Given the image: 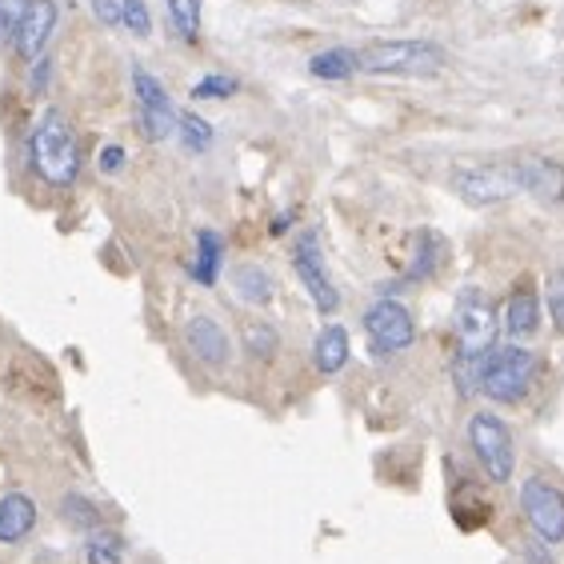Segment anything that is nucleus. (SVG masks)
I'll return each mask as SVG.
<instances>
[{
    "instance_id": "obj_1",
    "label": "nucleus",
    "mask_w": 564,
    "mask_h": 564,
    "mask_svg": "<svg viewBox=\"0 0 564 564\" xmlns=\"http://www.w3.org/2000/svg\"><path fill=\"white\" fill-rule=\"evenodd\" d=\"M29 156H33L36 177H45L53 188H68L80 173V148L68 121L56 109L41 117V124L29 136Z\"/></svg>"
},
{
    "instance_id": "obj_2",
    "label": "nucleus",
    "mask_w": 564,
    "mask_h": 564,
    "mask_svg": "<svg viewBox=\"0 0 564 564\" xmlns=\"http://www.w3.org/2000/svg\"><path fill=\"white\" fill-rule=\"evenodd\" d=\"M532 376H537V356L520 344H505V349H493L480 365V392L497 405H517V400L529 397Z\"/></svg>"
},
{
    "instance_id": "obj_3",
    "label": "nucleus",
    "mask_w": 564,
    "mask_h": 564,
    "mask_svg": "<svg viewBox=\"0 0 564 564\" xmlns=\"http://www.w3.org/2000/svg\"><path fill=\"white\" fill-rule=\"evenodd\" d=\"M361 68L376 77H436L444 53L429 41H376L361 53Z\"/></svg>"
},
{
    "instance_id": "obj_4",
    "label": "nucleus",
    "mask_w": 564,
    "mask_h": 564,
    "mask_svg": "<svg viewBox=\"0 0 564 564\" xmlns=\"http://www.w3.org/2000/svg\"><path fill=\"white\" fill-rule=\"evenodd\" d=\"M453 332H456V361H485L497 349V312L488 305L485 292H461L453 312Z\"/></svg>"
},
{
    "instance_id": "obj_5",
    "label": "nucleus",
    "mask_w": 564,
    "mask_h": 564,
    "mask_svg": "<svg viewBox=\"0 0 564 564\" xmlns=\"http://www.w3.org/2000/svg\"><path fill=\"white\" fill-rule=\"evenodd\" d=\"M468 444H473V453L480 461V468L488 473V480L505 485L512 468H517V449H512L509 424L493 417V412H476L473 421H468Z\"/></svg>"
},
{
    "instance_id": "obj_6",
    "label": "nucleus",
    "mask_w": 564,
    "mask_h": 564,
    "mask_svg": "<svg viewBox=\"0 0 564 564\" xmlns=\"http://www.w3.org/2000/svg\"><path fill=\"white\" fill-rule=\"evenodd\" d=\"M520 512L529 520V529L549 544L564 541V493L549 485L544 476H529L520 488Z\"/></svg>"
},
{
    "instance_id": "obj_7",
    "label": "nucleus",
    "mask_w": 564,
    "mask_h": 564,
    "mask_svg": "<svg viewBox=\"0 0 564 564\" xmlns=\"http://www.w3.org/2000/svg\"><path fill=\"white\" fill-rule=\"evenodd\" d=\"M456 197L468 200V204H497V200H509L512 192H520L517 177V161L512 165H468L453 173Z\"/></svg>"
},
{
    "instance_id": "obj_8",
    "label": "nucleus",
    "mask_w": 564,
    "mask_h": 564,
    "mask_svg": "<svg viewBox=\"0 0 564 564\" xmlns=\"http://www.w3.org/2000/svg\"><path fill=\"white\" fill-rule=\"evenodd\" d=\"M133 92H136V109H141V133L144 141H165V136L177 133V109L168 100L165 85L148 73V68H133Z\"/></svg>"
},
{
    "instance_id": "obj_9",
    "label": "nucleus",
    "mask_w": 564,
    "mask_h": 564,
    "mask_svg": "<svg viewBox=\"0 0 564 564\" xmlns=\"http://www.w3.org/2000/svg\"><path fill=\"white\" fill-rule=\"evenodd\" d=\"M365 329H368V344H373L376 356H392V353H405L417 336L412 329V317L405 305L397 300H376L373 309L365 312Z\"/></svg>"
},
{
    "instance_id": "obj_10",
    "label": "nucleus",
    "mask_w": 564,
    "mask_h": 564,
    "mask_svg": "<svg viewBox=\"0 0 564 564\" xmlns=\"http://www.w3.org/2000/svg\"><path fill=\"white\" fill-rule=\"evenodd\" d=\"M292 265H297V277L300 285L309 288L312 305L321 312H336L341 309V292L332 285L329 268H324V256H321V244H317V233H305L297 244V253H292Z\"/></svg>"
},
{
    "instance_id": "obj_11",
    "label": "nucleus",
    "mask_w": 564,
    "mask_h": 564,
    "mask_svg": "<svg viewBox=\"0 0 564 564\" xmlns=\"http://www.w3.org/2000/svg\"><path fill=\"white\" fill-rule=\"evenodd\" d=\"M517 177L520 192H532L544 204H561L564 200V165L553 156H520Z\"/></svg>"
},
{
    "instance_id": "obj_12",
    "label": "nucleus",
    "mask_w": 564,
    "mask_h": 564,
    "mask_svg": "<svg viewBox=\"0 0 564 564\" xmlns=\"http://www.w3.org/2000/svg\"><path fill=\"white\" fill-rule=\"evenodd\" d=\"M53 29H56V4L53 0H29L24 21H21V29H16V53H21L24 60H41Z\"/></svg>"
},
{
    "instance_id": "obj_13",
    "label": "nucleus",
    "mask_w": 564,
    "mask_h": 564,
    "mask_svg": "<svg viewBox=\"0 0 564 564\" xmlns=\"http://www.w3.org/2000/svg\"><path fill=\"white\" fill-rule=\"evenodd\" d=\"M185 341H188V349H192V356L204 361V365H212V368H224L229 365V356H233L229 332L212 321V317H192L188 329H185Z\"/></svg>"
},
{
    "instance_id": "obj_14",
    "label": "nucleus",
    "mask_w": 564,
    "mask_h": 564,
    "mask_svg": "<svg viewBox=\"0 0 564 564\" xmlns=\"http://www.w3.org/2000/svg\"><path fill=\"white\" fill-rule=\"evenodd\" d=\"M537 329H541V297H537V285L532 280H517V288L509 292V305H505V332H509L512 341H529Z\"/></svg>"
},
{
    "instance_id": "obj_15",
    "label": "nucleus",
    "mask_w": 564,
    "mask_h": 564,
    "mask_svg": "<svg viewBox=\"0 0 564 564\" xmlns=\"http://www.w3.org/2000/svg\"><path fill=\"white\" fill-rule=\"evenodd\" d=\"M36 529V505L24 493H9L0 500V541L16 544Z\"/></svg>"
},
{
    "instance_id": "obj_16",
    "label": "nucleus",
    "mask_w": 564,
    "mask_h": 564,
    "mask_svg": "<svg viewBox=\"0 0 564 564\" xmlns=\"http://www.w3.org/2000/svg\"><path fill=\"white\" fill-rule=\"evenodd\" d=\"M312 361H317V368H321L324 376L341 373V368L349 365V332H344V324H329V329L317 336Z\"/></svg>"
},
{
    "instance_id": "obj_17",
    "label": "nucleus",
    "mask_w": 564,
    "mask_h": 564,
    "mask_svg": "<svg viewBox=\"0 0 564 564\" xmlns=\"http://www.w3.org/2000/svg\"><path fill=\"white\" fill-rule=\"evenodd\" d=\"M309 73L317 80H349L353 73H361V53L353 48H324L309 60Z\"/></svg>"
},
{
    "instance_id": "obj_18",
    "label": "nucleus",
    "mask_w": 564,
    "mask_h": 564,
    "mask_svg": "<svg viewBox=\"0 0 564 564\" xmlns=\"http://www.w3.org/2000/svg\"><path fill=\"white\" fill-rule=\"evenodd\" d=\"M221 253L224 244L221 236L212 233V229H200L197 233V261H192V280L197 285H217V277H221Z\"/></svg>"
},
{
    "instance_id": "obj_19",
    "label": "nucleus",
    "mask_w": 564,
    "mask_h": 564,
    "mask_svg": "<svg viewBox=\"0 0 564 564\" xmlns=\"http://www.w3.org/2000/svg\"><path fill=\"white\" fill-rule=\"evenodd\" d=\"M233 285H236V297L248 300V305H268L273 300V280L261 265H241L233 273Z\"/></svg>"
},
{
    "instance_id": "obj_20",
    "label": "nucleus",
    "mask_w": 564,
    "mask_h": 564,
    "mask_svg": "<svg viewBox=\"0 0 564 564\" xmlns=\"http://www.w3.org/2000/svg\"><path fill=\"white\" fill-rule=\"evenodd\" d=\"M168 29L177 41L197 45L200 36V0H168Z\"/></svg>"
},
{
    "instance_id": "obj_21",
    "label": "nucleus",
    "mask_w": 564,
    "mask_h": 564,
    "mask_svg": "<svg viewBox=\"0 0 564 564\" xmlns=\"http://www.w3.org/2000/svg\"><path fill=\"white\" fill-rule=\"evenodd\" d=\"M177 133H180V144H185V153H204L212 144V124L200 121L197 112H180Z\"/></svg>"
},
{
    "instance_id": "obj_22",
    "label": "nucleus",
    "mask_w": 564,
    "mask_h": 564,
    "mask_svg": "<svg viewBox=\"0 0 564 564\" xmlns=\"http://www.w3.org/2000/svg\"><path fill=\"white\" fill-rule=\"evenodd\" d=\"M233 92H241V80L236 77H224V73H217V77H204L192 85V100H229Z\"/></svg>"
},
{
    "instance_id": "obj_23",
    "label": "nucleus",
    "mask_w": 564,
    "mask_h": 564,
    "mask_svg": "<svg viewBox=\"0 0 564 564\" xmlns=\"http://www.w3.org/2000/svg\"><path fill=\"white\" fill-rule=\"evenodd\" d=\"M60 509H65L68 524H77V529H97V524H100V512L92 509L85 497H65V505H60Z\"/></svg>"
},
{
    "instance_id": "obj_24",
    "label": "nucleus",
    "mask_w": 564,
    "mask_h": 564,
    "mask_svg": "<svg viewBox=\"0 0 564 564\" xmlns=\"http://www.w3.org/2000/svg\"><path fill=\"white\" fill-rule=\"evenodd\" d=\"M89 564H121V541L112 532H97L89 541Z\"/></svg>"
},
{
    "instance_id": "obj_25",
    "label": "nucleus",
    "mask_w": 564,
    "mask_h": 564,
    "mask_svg": "<svg viewBox=\"0 0 564 564\" xmlns=\"http://www.w3.org/2000/svg\"><path fill=\"white\" fill-rule=\"evenodd\" d=\"M24 9H29V0H0V41H16Z\"/></svg>"
},
{
    "instance_id": "obj_26",
    "label": "nucleus",
    "mask_w": 564,
    "mask_h": 564,
    "mask_svg": "<svg viewBox=\"0 0 564 564\" xmlns=\"http://www.w3.org/2000/svg\"><path fill=\"white\" fill-rule=\"evenodd\" d=\"M124 4V29L133 36H148L153 33V16H148V4L144 0H121Z\"/></svg>"
},
{
    "instance_id": "obj_27",
    "label": "nucleus",
    "mask_w": 564,
    "mask_h": 564,
    "mask_svg": "<svg viewBox=\"0 0 564 564\" xmlns=\"http://www.w3.org/2000/svg\"><path fill=\"white\" fill-rule=\"evenodd\" d=\"M244 341H248L253 356H261V361H268V356L277 353V332L268 329V324H253V329L244 332Z\"/></svg>"
},
{
    "instance_id": "obj_28",
    "label": "nucleus",
    "mask_w": 564,
    "mask_h": 564,
    "mask_svg": "<svg viewBox=\"0 0 564 564\" xmlns=\"http://www.w3.org/2000/svg\"><path fill=\"white\" fill-rule=\"evenodd\" d=\"M436 236H429V233H421V253H417V265L409 268V280H421V277H429L432 268H436Z\"/></svg>"
},
{
    "instance_id": "obj_29",
    "label": "nucleus",
    "mask_w": 564,
    "mask_h": 564,
    "mask_svg": "<svg viewBox=\"0 0 564 564\" xmlns=\"http://www.w3.org/2000/svg\"><path fill=\"white\" fill-rule=\"evenodd\" d=\"M544 300H549L553 324L556 329H564V268H556L553 277H549V292H544Z\"/></svg>"
},
{
    "instance_id": "obj_30",
    "label": "nucleus",
    "mask_w": 564,
    "mask_h": 564,
    "mask_svg": "<svg viewBox=\"0 0 564 564\" xmlns=\"http://www.w3.org/2000/svg\"><path fill=\"white\" fill-rule=\"evenodd\" d=\"M100 173H104V177H112V173H121L124 168V148L121 144H104V148H100Z\"/></svg>"
},
{
    "instance_id": "obj_31",
    "label": "nucleus",
    "mask_w": 564,
    "mask_h": 564,
    "mask_svg": "<svg viewBox=\"0 0 564 564\" xmlns=\"http://www.w3.org/2000/svg\"><path fill=\"white\" fill-rule=\"evenodd\" d=\"M92 12L100 24H124V4H117V0H92Z\"/></svg>"
},
{
    "instance_id": "obj_32",
    "label": "nucleus",
    "mask_w": 564,
    "mask_h": 564,
    "mask_svg": "<svg viewBox=\"0 0 564 564\" xmlns=\"http://www.w3.org/2000/svg\"><path fill=\"white\" fill-rule=\"evenodd\" d=\"M36 65V73H33V89L41 92L45 89V80H48V56H41V60H33Z\"/></svg>"
},
{
    "instance_id": "obj_33",
    "label": "nucleus",
    "mask_w": 564,
    "mask_h": 564,
    "mask_svg": "<svg viewBox=\"0 0 564 564\" xmlns=\"http://www.w3.org/2000/svg\"><path fill=\"white\" fill-rule=\"evenodd\" d=\"M529 564H553V561H549V553H544L541 544H529Z\"/></svg>"
}]
</instances>
